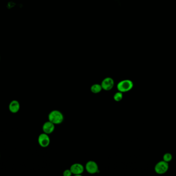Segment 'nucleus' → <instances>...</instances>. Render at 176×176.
I'll return each instance as SVG.
<instances>
[{
    "label": "nucleus",
    "instance_id": "9",
    "mask_svg": "<svg viewBox=\"0 0 176 176\" xmlns=\"http://www.w3.org/2000/svg\"><path fill=\"white\" fill-rule=\"evenodd\" d=\"M20 109V104L18 101H11L9 104V110L11 113H17Z\"/></svg>",
    "mask_w": 176,
    "mask_h": 176
},
{
    "label": "nucleus",
    "instance_id": "8",
    "mask_svg": "<svg viewBox=\"0 0 176 176\" xmlns=\"http://www.w3.org/2000/svg\"><path fill=\"white\" fill-rule=\"evenodd\" d=\"M42 130H43V132L46 133L47 134H51L54 132L55 130V124L50 121H47L43 124L42 126Z\"/></svg>",
    "mask_w": 176,
    "mask_h": 176
},
{
    "label": "nucleus",
    "instance_id": "1",
    "mask_svg": "<svg viewBox=\"0 0 176 176\" xmlns=\"http://www.w3.org/2000/svg\"><path fill=\"white\" fill-rule=\"evenodd\" d=\"M49 120L54 124H60L63 122L64 116L60 112L57 110H54L49 114Z\"/></svg>",
    "mask_w": 176,
    "mask_h": 176
},
{
    "label": "nucleus",
    "instance_id": "7",
    "mask_svg": "<svg viewBox=\"0 0 176 176\" xmlns=\"http://www.w3.org/2000/svg\"><path fill=\"white\" fill-rule=\"evenodd\" d=\"M71 171L72 174L75 175H80L84 171V167L81 164L75 163L70 167Z\"/></svg>",
    "mask_w": 176,
    "mask_h": 176
},
{
    "label": "nucleus",
    "instance_id": "10",
    "mask_svg": "<svg viewBox=\"0 0 176 176\" xmlns=\"http://www.w3.org/2000/svg\"><path fill=\"white\" fill-rule=\"evenodd\" d=\"M90 90H91L92 93H98L102 91V88L101 85L99 84H95L91 87Z\"/></svg>",
    "mask_w": 176,
    "mask_h": 176
},
{
    "label": "nucleus",
    "instance_id": "5",
    "mask_svg": "<svg viewBox=\"0 0 176 176\" xmlns=\"http://www.w3.org/2000/svg\"><path fill=\"white\" fill-rule=\"evenodd\" d=\"M114 85V81L111 77H107L103 80L101 84L102 90L109 91L112 90Z\"/></svg>",
    "mask_w": 176,
    "mask_h": 176
},
{
    "label": "nucleus",
    "instance_id": "3",
    "mask_svg": "<svg viewBox=\"0 0 176 176\" xmlns=\"http://www.w3.org/2000/svg\"><path fill=\"white\" fill-rule=\"evenodd\" d=\"M168 169V164L165 161H161L156 164L155 166V171L159 174L165 173Z\"/></svg>",
    "mask_w": 176,
    "mask_h": 176
},
{
    "label": "nucleus",
    "instance_id": "6",
    "mask_svg": "<svg viewBox=\"0 0 176 176\" xmlns=\"http://www.w3.org/2000/svg\"><path fill=\"white\" fill-rule=\"evenodd\" d=\"M86 169L88 173L90 174H94L99 171V166L96 162L90 161L86 163Z\"/></svg>",
    "mask_w": 176,
    "mask_h": 176
},
{
    "label": "nucleus",
    "instance_id": "13",
    "mask_svg": "<svg viewBox=\"0 0 176 176\" xmlns=\"http://www.w3.org/2000/svg\"><path fill=\"white\" fill-rule=\"evenodd\" d=\"M63 174V176H70L72 175V173L70 169H67V170L64 171Z\"/></svg>",
    "mask_w": 176,
    "mask_h": 176
},
{
    "label": "nucleus",
    "instance_id": "11",
    "mask_svg": "<svg viewBox=\"0 0 176 176\" xmlns=\"http://www.w3.org/2000/svg\"><path fill=\"white\" fill-rule=\"evenodd\" d=\"M123 97V93L119 91V92H117L114 94V95L113 96V98L115 101L119 102L122 100Z\"/></svg>",
    "mask_w": 176,
    "mask_h": 176
},
{
    "label": "nucleus",
    "instance_id": "12",
    "mask_svg": "<svg viewBox=\"0 0 176 176\" xmlns=\"http://www.w3.org/2000/svg\"><path fill=\"white\" fill-rule=\"evenodd\" d=\"M171 159H172V156L171 153H167L164 155L163 160L164 161L166 162H170Z\"/></svg>",
    "mask_w": 176,
    "mask_h": 176
},
{
    "label": "nucleus",
    "instance_id": "4",
    "mask_svg": "<svg viewBox=\"0 0 176 176\" xmlns=\"http://www.w3.org/2000/svg\"><path fill=\"white\" fill-rule=\"evenodd\" d=\"M38 143L43 148H46L50 144V138L48 134L46 133H42L38 137Z\"/></svg>",
    "mask_w": 176,
    "mask_h": 176
},
{
    "label": "nucleus",
    "instance_id": "2",
    "mask_svg": "<svg viewBox=\"0 0 176 176\" xmlns=\"http://www.w3.org/2000/svg\"><path fill=\"white\" fill-rule=\"evenodd\" d=\"M133 83L130 80H124L120 82L117 85L119 92L122 93L129 92L133 88Z\"/></svg>",
    "mask_w": 176,
    "mask_h": 176
}]
</instances>
